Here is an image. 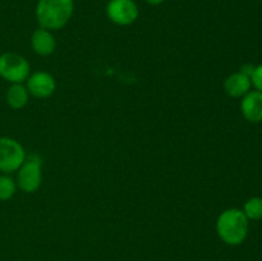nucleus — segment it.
Wrapping results in <instances>:
<instances>
[{
	"mask_svg": "<svg viewBox=\"0 0 262 261\" xmlns=\"http://www.w3.org/2000/svg\"><path fill=\"white\" fill-rule=\"evenodd\" d=\"M27 158L25 147L12 137H0V171L15 173Z\"/></svg>",
	"mask_w": 262,
	"mask_h": 261,
	"instance_id": "obj_5",
	"label": "nucleus"
},
{
	"mask_svg": "<svg viewBox=\"0 0 262 261\" xmlns=\"http://www.w3.org/2000/svg\"><path fill=\"white\" fill-rule=\"evenodd\" d=\"M241 110L246 120L251 123L262 122V92L251 90L242 97Z\"/></svg>",
	"mask_w": 262,
	"mask_h": 261,
	"instance_id": "obj_8",
	"label": "nucleus"
},
{
	"mask_svg": "<svg viewBox=\"0 0 262 261\" xmlns=\"http://www.w3.org/2000/svg\"><path fill=\"white\" fill-rule=\"evenodd\" d=\"M242 211L248 220L262 219V197H251L247 200Z\"/></svg>",
	"mask_w": 262,
	"mask_h": 261,
	"instance_id": "obj_13",
	"label": "nucleus"
},
{
	"mask_svg": "<svg viewBox=\"0 0 262 261\" xmlns=\"http://www.w3.org/2000/svg\"><path fill=\"white\" fill-rule=\"evenodd\" d=\"M26 87H27L30 96L37 97V99H48L55 92L56 81L49 72L37 71L31 73L26 79Z\"/></svg>",
	"mask_w": 262,
	"mask_h": 261,
	"instance_id": "obj_7",
	"label": "nucleus"
},
{
	"mask_svg": "<svg viewBox=\"0 0 262 261\" xmlns=\"http://www.w3.org/2000/svg\"><path fill=\"white\" fill-rule=\"evenodd\" d=\"M251 87H252L251 77L241 71L232 73L224 81V90L227 95L235 99L243 97L246 94H248L251 91Z\"/></svg>",
	"mask_w": 262,
	"mask_h": 261,
	"instance_id": "obj_10",
	"label": "nucleus"
},
{
	"mask_svg": "<svg viewBox=\"0 0 262 261\" xmlns=\"http://www.w3.org/2000/svg\"><path fill=\"white\" fill-rule=\"evenodd\" d=\"M251 82L257 91L262 92V64L255 67L252 74H251Z\"/></svg>",
	"mask_w": 262,
	"mask_h": 261,
	"instance_id": "obj_14",
	"label": "nucleus"
},
{
	"mask_svg": "<svg viewBox=\"0 0 262 261\" xmlns=\"http://www.w3.org/2000/svg\"><path fill=\"white\" fill-rule=\"evenodd\" d=\"M74 12V0H38L36 19L40 27L56 31L66 27Z\"/></svg>",
	"mask_w": 262,
	"mask_h": 261,
	"instance_id": "obj_1",
	"label": "nucleus"
},
{
	"mask_svg": "<svg viewBox=\"0 0 262 261\" xmlns=\"http://www.w3.org/2000/svg\"><path fill=\"white\" fill-rule=\"evenodd\" d=\"M250 220L241 209L224 210L217 216L216 233L228 246H239L246 241L250 228Z\"/></svg>",
	"mask_w": 262,
	"mask_h": 261,
	"instance_id": "obj_2",
	"label": "nucleus"
},
{
	"mask_svg": "<svg viewBox=\"0 0 262 261\" xmlns=\"http://www.w3.org/2000/svg\"><path fill=\"white\" fill-rule=\"evenodd\" d=\"M164 2H165V0H146V3L150 5H152V7H158V5L163 4Z\"/></svg>",
	"mask_w": 262,
	"mask_h": 261,
	"instance_id": "obj_15",
	"label": "nucleus"
},
{
	"mask_svg": "<svg viewBox=\"0 0 262 261\" xmlns=\"http://www.w3.org/2000/svg\"><path fill=\"white\" fill-rule=\"evenodd\" d=\"M17 186L25 193L37 191L42 182V161L37 154L27 155L26 160L17 170Z\"/></svg>",
	"mask_w": 262,
	"mask_h": 261,
	"instance_id": "obj_3",
	"label": "nucleus"
},
{
	"mask_svg": "<svg viewBox=\"0 0 262 261\" xmlns=\"http://www.w3.org/2000/svg\"><path fill=\"white\" fill-rule=\"evenodd\" d=\"M5 97H7L8 105L12 109L19 110L28 104L30 92H28L25 83H12L8 89Z\"/></svg>",
	"mask_w": 262,
	"mask_h": 261,
	"instance_id": "obj_11",
	"label": "nucleus"
},
{
	"mask_svg": "<svg viewBox=\"0 0 262 261\" xmlns=\"http://www.w3.org/2000/svg\"><path fill=\"white\" fill-rule=\"evenodd\" d=\"M17 182L10 174L0 176V201H8L17 192Z\"/></svg>",
	"mask_w": 262,
	"mask_h": 261,
	"instance_id": "obj_12",
	"label": "nucleus"
},
{
	"mask_svg": "<svg viewBox=\"0 0 262 261\" xmlns=\"http://www.w3.org/2000/svg\"><path fill=\"white\" fill-rule=\"evenodd\" d=\"M31 46L37 55H51L56 49V40L53 35V31H49L42 27L33 31L32 36H31Z\"/></svg>",
	"mask_w": 262,
	"mask_h": 261,
	"instance_id": "obj_9",
	"label": "nucleus"
},
{
	"mask_svg": "<svg viewBox=\"0 0 262 261\" xmlns=\"http://www.w3.org/2000/svg\"><path fill=\"white\" fill-rule=\"evenodd\" d=\"M31 74V66L20 54L3 53L0 55V77L12 83H25Z\"/></svg>",
	"mask_w": 262,
	"mask_h": 261,
	"instance_id": "obj_4",
	"label": "nucleus"
},
{
	"mask_svg": "<svg viewBox=\"0 0 262 261\" xmlns=\"http://www.w3.org/2000/svg\"><path fill=\"white\" fill-rule=\"evenodd\" d=\"M105 12L110 22L118 26L132 25L140 15V9L135 0H109Z\"/></svg>",
	"mask_w": 262,
	"mask_h": 261,
	"instance_id": "obj_6",
	"label": "nucleus"
}]
</instances>
